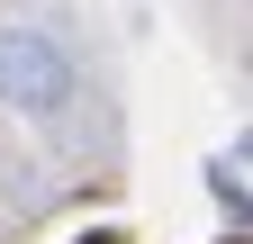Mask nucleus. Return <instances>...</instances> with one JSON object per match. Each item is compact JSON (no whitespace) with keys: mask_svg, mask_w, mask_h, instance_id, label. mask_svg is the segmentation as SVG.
Here are the masks:
<instances>
[{"mask_svg":"<svg viewBox=\"0 0 253 244\" xmlns=\"http://www.w3.org/2000/svg\"><path fill=\"white\" fill-rule=\"evenodd\" d=\"M244 172H253V136H244Z\"/></svg>","mask_w":253,"mask_h":244,"instance_id":"2","label":"nucleus"},{"mask_svg":"<svg viewBox=\"0 0 253 244\" xmlns=\"http://www.w3.org/2000/svg\"><path fill=\"white\" fill-rule=\"evenodd\" d=\"M0 100L18 118H54L73 100V54L45 27H0Z\"/></svg>","mask_w":253,"mask_h":244,"instance_id":"1","label":"nucleus"}]
</instances>
